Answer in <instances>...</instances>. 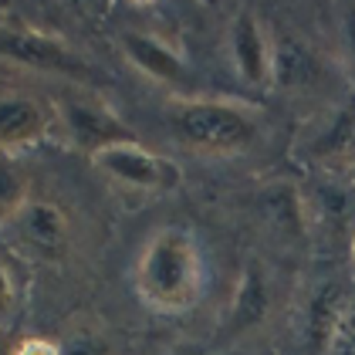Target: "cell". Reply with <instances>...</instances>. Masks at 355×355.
Wrapping results in <instances>:
<instances>
[{
    "label": "cell",
    "instance_id": "cell-1",
    "mask_svg": "<svg viewBox=\"0 0 355 355\" xmlns=\"http://www.w3.org/2000/svg\"><path fill=\"white\" fill-rule=\"evenodd\" d=\"M207 254L187 227H163L139 250L132 284L142 304L159 315H180L207 295Z\"/></svg>",
    "mask_w": 355,
    "mask_h": 355
},
{
    "label": "cell",
    "instance_id": "cell-2",
    "mask_svg": "<svg viewBox=\"0 0 355 355\" xmlns=\"http://www.w3.org/2000/svg\"><path fill=\"white\" fill-rule=\"evenodd\" d=\"M169 122L187 146L217 156L244 153L257 139V115L241 102H227V98H203V95L173 98Z\"/></svg>",
    "mask_w": 355,
    "mask_h": 355
},
{
    "label": "cell",
    "instance_id": "cell-3",
    "mask_svg": "<svg viewBox=\"0 0 355 355\" xmlns=\"http://www.w3.org/2000/svg\"><path fill=\"white\" fill-rule=\"evenodd\" d=\"M58 119H61V125H64L68 142H71L75 149L88 153V156H98V153H105L112 146L139 142L136 132H132L95 92L58 98Z\"/></svg>",
    "mask_w": 355,
    "mask_h": 355
},
{
    "label": "cell",
    "instance_id": "cell-4",
    "mask_svg": "<svg viewBox=\"0 0 355 355\" xmlns=\"http://www.w3.org/2000/svg\"><path fill=\"white\" fill-rule=\"evenodd\" d=\"M0 58H10L17 64L37 68V71L64 75L71 82H95V71L88 68V61L75 55L61 37L28 28V24H17V21L0 24Z\"/></svg>",
    "mask_w": 355,
    "mask_h": 355
},
{
    "label": "cell",
    "instance_id": "cell-5",
    "mask_svg": "<svg viewBox=\"0 0 355 355\" xmlns=\"http://www.w3.org/2000/svg\"><path fill=\"white\" fill-rule=\"evenodd\" d=\"M92 163L102 173H109L115 183L129 187V190L146 193H163L180 187V166L166 159L159 153L146 149L142 142H125V146H112L105 153L92 156Z\"/></svg>",
    "mask_w": 355,
    "mask_h": 355
},
{
    "label": "cell",
    "instance_id": "cell-6",
    "mask_svg": "<svg viewBox=\"0 0 355 355\" xmlns=\"http://www.w3.org/2000/svg\"><path fill=\"white\" fill-rule=\"evenodd\" d=\"M119 44H122L125 61L132 68H139L146 78L166 85V88H176L180 98H190L193 75L176 48L163 44L156 34H146V31H122L119 34Z\"/></svg>",
    "mask_w": 355,
    "mask_h": 355
},
{
    "label": "cell",
    "instance_id": "cell-7",
    "mask_svg": "<svg viewBox=\"0 0 355 355\" xmlns=\"http://www.w3.org/2000/svg\"><path fill=\"white\" fill-rule=\"evenodd\" d=\"M325 75L328 61L311 41L291 31L271 37V85L284 92H304V88H318Z\"/></svg>",
    "mask_w": 355,
    "mask_h": 355
},
{
    "label": "cell",
    "instance_id": "cell-8",
    "mask_svg": "<svg viewBox=\"0 0 355 355\" xmlns=\"http://www.w3.org/2000/svg\"><path fill=\"white\" fill-rule=\"evenodd\" d=\"M349 295H352V284L345 277H325L311 288L304 311H301V338H304L308 355H325L331 331L349 304Z\"/></svg>",
    "mask_w": 355,
    "mask_h": 355
},
{
    "label": "cell",
    "instance_id": "cell-9",
    "mask_svg": "<svg viewBox=\"0 0 355 355\" xmlns=\"http://www.w3.org/2000/svg\"><path fill=\"white\" fill-rule=\"evenodd\" d=\"M230 58L241 75V82L250 88L271 85V37L254 10H241L230 21Z\"/></svg>",
    "mask_w": 355,
    "mask_h": 355
},
{
    "label": "cell",
    "instance_id": "cell-10",
    "mask_svg": "<svg viewBox=\"0 0 355 355\" xmlns=\"http://www.w3.org/2000/svg\"><path fill=\"white\" fill-rule=\"evenodd\" d=\"M308 163L325 169V176H349L355 166V102L325 119L304 142Z\"/></svg>",
    "mask_w": 355,
    "mask_h": 355
},
{
    "label": "cell",
    "instance_id": "cell-11",
    "mask_svg": "<svg viewBox=\"0 0 355 355\" xmlns=\"http://www.w3.org/2000/svg\"><path fill=\"white\" fill-rule=\"evenodd\" d=\"M51 132V112L44 102L31 98L24 92L0 95V149H24Z\"/></svg>",
    "mask_w": 355,
    "mask_h": 355
},
{
    "label": "cell",
    "instance_id": "cell-12",
    "mask_svg": "<svg viewBox=\"0 0 355 355\" xmlns=\"http://www.w3.org/2000/svg\"><path fill=\"white\" fill-rule=\"evenodd\" d=\"M10 223L17 227V237L41 257H61L68 247V220L51 200H28Z\"/></svg>",
    "mask_w": 355,
    "mask_h": 355
},
{
    "label": "cell",
    "instance_id": "cell-13",
    "mask_svg": "<svg viewBox=\"0 0 355 355\" xmlns=\"http://www.w3.org/2000/svg\"><path fill=\"white\" fill-rule=\"evenodd\" d=\"M268 308H271V284L264 277V268L250 261L244 268V274H241V281H237L223 335H244L250 328H257L268 318Z\"/></svg>",
    "mask_w": 355,
    "mask_h": 355
},
{
    "label": "cell",
    "instance_id": "cell-14",
    "mask_svg": "<svg viewBox=\"0 0 355 355\" xmlns=\"http://www.w3.org/2000/svg\"><path fill=\"white\" fill-rule=\"evenodd\" d=\"M261 210L268 214L274 230H281L284 237H301L304 234V217H308V207H304V196H301L291 183H277L261 196Z\"/></svg>",
    "mask_w": 355,
    "mask_h": 355
},
{
    "label": "cell",
    "instance_id": "cell-15",
    "mask_svg": "<svg viewBox=\"0 0 355 355\" xmlns=\"http://www.w3.org/2000/svg\"><path fill=\"white\" fill-rule=\"evenodd\" d=\"M304 207H308V214H315V217L322 220V223H335V227H342L349 214L355 210V190L352 183H342V180H322V183H315L311 193H308V200H304Z\"/></svg>",
    "mask_w": 355,
    "mask_h": 355
},
{
    "label": "cell",
    "instance_id": "cell-16",
    "mask_svg": "<svg viewBox=\"0 0 355 355\" xmlns=\"http://www.w3.org/2000/svg\"><path fill=\"white\" fill-rule=\"evenodd\" d=\"M28 203V183L10 159H0V227L10 223Z\"/></svg>",
    "mask_w": 355,
    "mask_h": 355
},
{
    "label": "cell",
    "instance_id": "cell-17",
    "mask_svg": "<svg viewBox=\"0 0 355 355\" xmlns=\"http://www.w3.org/2000/svg\"><path fill=\"white\" fill-rule=\"evenodd\" d=\"M17 304H21V281L0 254V331L10 328L14 315H17Z\"/></svg>",
    "mask_w": 355,
    "mask_h": 355
},
{
    "label": "cell",
    "instance_id": "cell-18",
    "mask_svg": "<svg viewBox=\"0 0 355 355\" xmlns=\"http://www.w3.org/2000/svg\"><path fill=\"white\" fill-rule=\"evenodd\" d=\"M325 355H355V288L349 295V304H345L338 325L331 331V342H328Z\"/></svg>",
    "mask_w": 355,
    "mask_h": 355
},
{
    "label": "cell",
    "instance_id": "cell-19",
    "mask_svg": "<svg viewBox=\"0 0 355 355\" xmlns=\"http://www.w3.org/2000/svg\"><path fill=\"white\" fill-rule=\"evenodd\" d=\"M61 355H115V349L109 345V338H102V335L78 331V335L61 342Z\"/></svg>",
    "mask_w": 355,
    "mask_h": 355
},
{
    "label": "cell",
    "instance_id": "cell-20",
    "mask_svg": "<svg viewBox=\"0 0 355 355\" xmlns=\"http://www.w3.org/2000/svg\"><path fill=\"white\" fill-rule=\"evenodd\" d=\"M338 37H342V58H345V75L355 82V3H345L338 14Z\"/></svg>",
    "mask_w": 355,
    "mask_h": 355
},
{
    "label": "cell",
    "instance_id": "cell-21",
    "mask_svg": "<svg viewBox=\"0 0 355 355\" xmlns=\"http://www.w3.org/2000/svg\"><path fill=\"white\" fill-rule=\"evenodd\" d=\"M14 355H61V342H51V338H21V342H14Z\"/></svg>",
    "mask_w": 355,
    "mask_h": 355
},
{
    "label": "cell",
    "instance_id": "cell-22",
    "mask_svg": "<svg viewBox=\"0 0 355 355\" xmlns=\"http://www.w3.org/2000/svg\"><path fill=\"white\" fill-rule=\"evenodd\" d=\"M166 355H210V352L200 349V345H176L173 352H166Z\"/></svg>",
    "mask_w": 355,
    "mask_h": 355
},
{
    "label": "cell",
    "instance_id": "cell-23",
    "mask_svg": "<svg viewBox=\"0 0 355 355\" xmlns=\"http://www.w3.org/2000/svg\"><path fill=\"white\" fill-rule=\"evenodd\" d=\"M0 355H14V342L7 338V331H0Z\"/></svg>",
    "mask_w": 355,
    "mask_h": 355
},
{
    "label": "cell",
    "instance_id": "cell-24",
    "mask_svg": "<svg viewBox=\"0 0 355 355\" xmlns=\"http://www.w3.org/2000/svg\"><path fill=\"white\" fill-rule=\"evenodd\" d=\"M345 180H349V183H352V187H355V166H352V169H349V176H345Z\"/></svg>",
    "mask_w": 355,
    "mask_h": 355
},
{
    "label": "cell",
    "instance_id": "cell-25",
    "mask_svg": "<svg viewBox=\"0 0 355 355\" xmlns=\"http://www.w3.org/2000/svg\"><path fill=\"white\" fill-rule=\"evenodd\" d=\"M352 264H355V234H352Z\"/></svg>",
    "mask_w": 355,
    "mask_h": 355
}]
</instances>
